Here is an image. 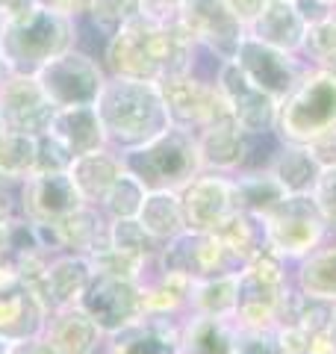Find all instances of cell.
Wrapping results in <instances>:
<instances>
[{
  "instance_id": "1",
  "label": "cell",
  "mask_w": 336,
  "mask_h": 354,
  "mask_svg": "<svg viewBox=\"0 0 336 354\" xmlns=\"http://www.w3.org/2000/svg\"><path fill=\"white\" fill-rule=\"evenodd\" d=\"M198 41L180 18L139 15L106 41V68L112 77L160 83L162 77L195 71Z\"/></svg>"
},
{
  "instance_id": "2",
  "label": "cell",
  "mask_w": 336,
  "mask_h": 354,
  "mask_svg": "<svg viewBox=\"0 0 336 354\" xmlns=\"http://www.w3.org/2000/svg\"><path fill=\"white\" fill-rule=\"evenodd\" d=\"M95 109L106 130L109 148H115L118 153L139 148L171 127L160 86L148 80L109 74L95 101Z\"/></svg>"
},
{
  "instance_id": "3",
  "label": "cell",
  "mask_w": 336,
  "mask_h": 354,
  "mask_svg": "<svg viewBox=\"0 0 336 354\" xmlns=\"http://www.w3.org/2000/svg\"><path fill=\"white\" fill-rule=\"evenodd\" d=\"M124 169L136 177L148 192H180L189 180L204 171L198 151V136L192 130L171 124L156 139L121 153Z\"/></svg>"
},
{
  "instance_id": "4",
  "label": "cell",
  "mask_w": 336,
  "mask_h": 354,
  "mask_svg": "<svg viewBox=\"0 0 336 354\" xmlns=\"http://www.w3.org/2000/svg\"><path fill=\"white\" fill-rule=\"evenodd\" d=\"M77 41L74 18L36 9L18 24H6L0 32V65L6 74H36L44 62L71 50Z\"/></svg>"
},
{
  "instance_id": "5",
  "label": "cell",
  "mask_w": 336,
  "mask_h": 354,
  "mask_svg": "<svg viewBox=\"0 0 336 354\" xmlns=\"http://www.w3.org/2000/svg\"><path fill=\"white\" fill-rule=\"evenodd\" d=\"M336 127V74L307 68L301 83L280 101L274 133L283 142L307 145Z\"/></svg>"
},
{
  "instance_id": "6",
  "label": "cell",
  "mask_w": 336,
  "mask_h": 354,
  "mask_svg": "<svg viewBox=\"0 0 336 354\" xmlns=\"http://www.w3.org/2000/svg\"><path fill=\"white\" fill-rule=\"evenodd\" d=\"M292 286L289 263L272 248H260L239 269L236 322L239 328H274L283 295Z\"/></svg>"
},
{
  "instance_id": "7",
  "label": "cell",
  "mask_w": 336,
  "mask_h": 354,
  "mask_svg": "<svg viewBox=\"0 0 336 354\" xmlns=\"http://www.w3.org/2000/svg\"><path fill=\"white\" fill-rule=\"evenodd\" d=\"M263 225H265V245L277 251L286 263H298L330 236L328 221H324L312 192L283 195L263 216Z\"/></svg>"
},
{
  "instance_id": "8",
  "label": "cell",
  "mask_w": 336,
  "mask_h": 354,
  "mask_svg": "<svg viewBox=\"0 0 336 354\" xmlns=\"http://www.w3.org/2000/svg\"><path fill=\"white\" fill-rule=\"evenodd\" d=\"M32 77L39 80L41 92L48 95V101L56 109L95 104L100 88L106 83L104 68L88 53L74 50V48L53 57L50 62H44Z\"/></svg>"
},
{
  "instance_id": "9",
  "label": "cell",
  "mask_w": 336,
  "mask_h": 354,
  "mask_svg": "<svg viewBox=\"0 0 336 354\" xmlns=\"http://www.w3.org/2000/svg\"><path fill=\"white\" fill-rule=\"evenodd\" d=\"M156 86H160V92H162L171 124L183 127V130L198 133V130L209 127L212 121H221L230 115V106L224 101L218 83L204 80V77H198L195 71L162 77Z\"/></svg>"
},
{
  "instance_id": "10",
  "label": "cell",
  "mask_w": 336,
  "mask_h": 354,
  "mask_svg": "<svg viewBox=\"0 0 336 354\" xmlns=\"http://www.w3.org/2000/svg\"><path fill=\"white\" fill-rule=\"evenodd\" d=\"M177 18L192 32L198 48L212 53L218 62L236 57L242 39L248 36V27L236 18L227 0H183L177 9Z\"/></svg>"
},
{
  "instance_id": "11",
  "label": "cell",
  "mask_w": 336,
  "mask_h": 354,
  "mask_svg": "<svg viewBox=\"0 0 336 354\" xmlns=\"http://www.w3.org/2000/svg\"><path fill=\"white\" fill-rule=\"evenodd\" d=\"M80 307L95 319L104 334H118L133 322L144 319V286L142 281L109 278V274H92Z\"/></svg>"
},
{
  "instance_id": "12",
  "label": "cell",
  "mask_w": 336,
  "mask_h": 354,
  "mask_svg": "<svg viewBox=\"0 0 336 354\" xmlns=\"http://www.w3.org/2000/svg\"><path fill=\"white\" fill-rule=\"evenodd\" d=\"M216 83L221 88L224 101L230 106V115L236 118V124L245 133H251V136H268V133H274L280 101L268 92H263L236 62L233 59L218 62Z\"/></svg>"
},
{
  "instance_id": "13",
  "label": "cell",
  "mask_w": 336,
  "mask_h": 354,
  "mask_svg": "<svg viewBox=\"0 0 336 354\" xmlns=\"http://www.w3.org/2000/svg\"><path fill=\"white\" fill-rule=\"evenodd\" d=\"M48 316L50 307L36 286L21 281L12 266L0 257V337L6 342L41 337Z\"/></svg>"
},
{
  "instance_id": "14",
  "label": "cell",
  "mask_w": 336,
  "mask_h": 354,
  "mask_svg": "<svg viewBox=\"0 0 336 354\" xmlns=\"http://www.w3.org/2000/svg\"><path fill=\"white\" fill-rule=\"evenodd\" d=\"M233 62H236L263 92L277 97V101H283L301 83V77L307 74V65L298 62V53H286L280 48H272V44H265L254 36L242 39Z\"/></svg>"
},
{
  "instance_id": "15",
  "label": "cell",
  "mask_w": 336,
  "mask_h": 354,
  "mask_svg": "<svg viewBox=\"0 0 336 354\" xmlns=\"http://www.w3.org/2000/svg\"><path fill=\"white\" fill-rule=\"evenodd\" d=\"M56 106L32 74H6L0 80V124L12 133L44 136Z\"/></svg>"
},
{
  "instance_id": "16",
  "label": "cell",
  "mask_w": 336,
  "mask_h": 354,
  "mask_svg": "<svg viewBox=\"0 0 336 354\" xmlns=\"http://www.w3.org/2000/svg\"><path fill=\"white\" fill-rule=\"evenodd\" d=\"M83 204V195L77 192L68 171H32L18 186L21 216L27 221H39V225H53Z\"/></svg>"
},
{
  "instance_id": "17",
  "label": "cell",
  "mask_w": 336,
  "mask_h": 354,
  "mask_svg": "<svg viewBox=\"0 0 336 354\" xmlns=\"http://www.w3.org/2000/svg\"><path fill=\"white\" fill-rule=\"evenodd\" d=\"M186 230L216 234L218 225L233 213V180L221 171H200L180 189Z\"/></svg>"
},
{
  "instance_id": "18",
  "label": "cell",
  "mask_w": 336,
  "mask_h": 354,
  "mask_svg": "<svg viewBox=\"0 0 336 354\" xmlns=\"http://www.w3.org/2000/svg\"><path fill=\"white\" fill-rule=\"evenodd\" d=\"M198 151L204 171H221V174H236L242 171L251 160V145L254 136L245 133L236 118L227 115L221 121H212L209 127L198 130Z\"/></svg>"
},
{
  "instance_id": "19",
  "label": "cell",
  "mask_w": 336,
  "mask_h": 354,
  "mask_svg": "<svg viewBox=\"0 0 336 354\" xmlns=\"http://www.w3.org/2000/svg\"><path fill=\"white\" fill-rule=\"evenodd\" d=\"M183 319L186 316H144L118 334H109L100 354H180Z\"/></svg>"
},
{
  "instance_id": "20",
  "label": "cell",
  "mask_w": 336,
  "mask_h": 354,
  "mask_svg": "<svg viewBox=\"0 0 336 354\" xmlns=\"http://www.w3.org/2000/svg\"><path fill=\"white\" fill-rule=\"evenodd\" d=\"M41 339L56 354H100L106 334L95 325V319L80 304H74V307L50 310Z\"/></svg>"
},
{
  "instance_id": "21",
  "label": "cell",
  "mask_w": 336,
  "mask_h": 354,
  "mask_svg": "<svg viewBox=\"0 0 336 354\" xmlns=\"http://www.w3.org/2000/svg\"><path fill=\"white\" fill-rule=\"evenodd\" d=\"M92 274H95V269H92V260H88L86 254L59 251L50 257L48 269H44V278L36 283V290L50 310L74 307V304H80Z\"/></svg>"
},
{
  "instance_id": "22",
  "label": "cell",
  "mask_w": 336,
  "mask_h": 354,
  "mask_svg": "<svg viewBox=\"0 0 336 354\" xmlns=\"http://www.w3.org/2000/svg\"><path fill=\"white\" fill-rule=\"evenodd\" d=\"M248 36L286 53H301L307 39V21L295 6V0H268L265 9L248 27Z\"/></svg>"
},
{
  "instance_id": "23",
  "label": "cell",
  "mask_w": 336,
  "mask_h": 354,
  "mask_svg": "<svg viewBox=\"0 0 336 354\" xmlns=\"http://www.w3.org/2000/svg\"><path fill=\"white\" fill-rule=\"evenodd\" d=\"M48 133L56 142H62V145L68 148L71 157H83V153L109 148L106 130H104V124H100V115H97L95 104L56 109Z\"/></svg>"
},
{
  "instance_id": "24",
  "label": "cell",
  "mask_w": 336,
  "mask_h": 354,
  "mask_svg": "<svg viewBox=\"0 0 336 354\" xmlns=\"http://www.w3.org/2000/svg\"><path fill=\"white\" fill-rule=\"evenodd\" d=\"M53 230L59 248L71 254H86L88 257V254L109 245V218L95 204H83L74 213L53 221Z\"/></svg>"
},
{
  "instance_id": "25",
  "label": "cell",
  "mask_w": 336,
  "mask_h": 354,
  "mask_svg": "<svg viewBox=\"0 0 336 354\" xmlns=\"http://www.w3.org/2000/svg\"><path fill=\"white\" fill-rule=\"evenodd\" d=\"M236 334V316L186 313L180 325V354H233Z\"/></svg>"
},
{
  "instance_id": "26",
  "label": "cell",
  "mask_w": 336,
  "mask_h": 354,
  "mask_svg": "<svg viewBox=\"0 0 336 354\" xmlns=\"http://www.w3.org/2000/svg\"><path fill=\"white\" fill-rule=\"evenodd\" d=\"M121 171H124V162H121V153L115 148L83 153V157H74L68 165V174L77 186V192L83 195L86 204H95V207H100V201L112 189V183L121 177Z\"/></svg>"
},
{
  "instance_id": "27",
  "label": "cell",
  "mask_w": 336,
  "mask_h": 354,
  "mask_svg": "<svg viewBox=\"0 0 336 354\" xmlns=\"http://www.w3.org/2000/svg\"><path fill=\"white\" fill-rule=\"evenodd\" d=\"M268 171L277 177V183L286 189V195H310L321 174V162L312 157V151L298 142H283L274 151Z\"/></svg>"
},
{
  "instance_id": "28",
  "label": "cell",
  "mask_w": 336,
  "mask_h": 354,
  "mask_svg": "<svg viewBox=\"0 0 336 354\" xmlns=\"http://www.w3.org/2000/svg\"><path fill=\"white\" fill-rule=\"evenodd\" d=\"M333 307L330 301L316 295H307L301 292L298 286H289V292L283 295V304H280V313H277V325H289V328H298L301 334H307L310 342H316L319 337H324V330L330 325V316H333Z\"/></svg>"
},
{
  "instance_id": "29",
  "label": "cell",
  "mask_w": 336,
  "mask_h": 354,
  "mask_svg": "<svg viewBox=\"0 0 336 354\" xmlns=\"http://www.w3.org/2000/svg\"><path fill=\"white\" fill-rule=\"evenodd\" d=\"M292 286L301 292L324 298V301L336 304V242L321 245L301 257L292 269Z\"/></svg>"
},
{
  "instance_id": "30",
  "label": "cell",
  "mask_w": 336,
  "mask_h": 354,
  "mask_svg": "<svg viewBox=\"0 0 336 354\" xmlns=\"http://www.w3.org/2000/svg\"><path fill=\"white\" fill-rule=\"evenodd\" d=\"M230 180H233V209H242V213L265 216L286 195V189L277 183V177L268 169L236 171L230 174Z\"/></svg>"
},
{
  "instance_id": "31",
  "label": "cell",
  "mask_w": 336,
  "mask_h": 354,
  "mask_svg": "<svg viewBox=\"0 0 336 354\" xmlns=\"http://www.w3.org/2000/svg\"><path fill=\"white\" fill-rule=\"evenodd\" d=\"M142 227L148 230L151 236H156L160 242H168L174 236H180L186 230V218H183V207H180V192H148L144 195V204L139 209Z\"/></svg>"
},
{
  "instance_id": "32",
  "label": "cell",
  "mask_w": 336,
  "mask_h": 354,
  "mask_svg": "<svg viewBox=\"0 0 336 354\" xmlns=\"http://www.w3.org/2000/svg\"><path fill=\"white\" fill-rule=\"evenodd\" d=\"M236 295H239V272L200 278L195 281L192 295H189V313L233 316L236 313Z\"/></svg>"
},
{
  "instance_id": "33",
  "label": "cell",
  "mask_w": 336,
  "mask_h": 354,
  "mask_svg": "<svg viewBox=\"0 0 336 354\" xmlns=\"http://www.w3.org/2000/svg\"><path fill=\"white\" fill-rule=\"evenodd\" d=\"M36 157H39V136L30 133H0V183L18 186L36 171Z\"/></svg>"
},
{
  "instance_id": "34",
  "label": "cell",
  "mask_w": 336,
  "mask_h": 354,
  "mask_svg": "<svg viewBox=\"0 0 336 354\" xmlns=\"http://www.w3.org/2000/svg\"><path fill=\"white\" fill-rule=\"evenodd\" d=\"M216 236L224 242V248H227L233 257H236L245 266L256 251L265 248V225H263V216L233 209V213L218 225Z\"/></svg>"
},
{
  "instance_id": "35",
  "label": "cell",
  "mask_w": 336,
  "mask_h": 354,
  "mask_svg": "<svg viewBox=\"0 0 336 354\" xmlns=\"http://www.w3.org/2000/svg\"><path fill=\"white\" fill-rule=\"evenodd\" d=\"M88 260H92L95 274H109V278H124V281H144L151 274L148 269H153V260L112 245L88 254Z\"/></svg>"
},
{
  "instance_id": "36",
  "label": "cell",
  "mask_w": 336,
  "mask_h": 354,
  "mask_svg": "<svg viewBox=\"0 0 336 354\" xmlns=\"http://www.w3.org/2000/svg\"><path fill=\"white\" fill-rule=\"evenodd\" d=\"M144 195H148V189L124 169L118 180L112 183L106 198L100 201V209H104L106 218H136L144 204Z\"/></svg>"
},
{
  "instance_id": "37",
  "label": "cell",
  "mask_w": 336,
  "mask_h": 354,
  "mask_svg": "<svg viewBox=\"0 0 336 354\" xmlns=\"http://www.w3.org/2000/svg\"><path fill=\"white\" fill-rule=\"evenodd\" d=\"M109 245L130 251V254H139V257L156 260L162 242L156 236H151L148 230L142 227L139 218H109Z\"/></svg>"
},
{
  "instance_id": "38",
  "label": "cell",
  "mask_w": 336,
  "mask_h": 354,
  "mask_svg": "<svg viewBox=\"0 0 336 354\" xmlns=\"http://www.w3.org/2000/svg\"><path fill=\"white\" fill-rule=\"evenodd\" d=\"M86 15L92 18V24L97 30L112 36V32H118L124 24H130L133 18L144 15V6H142V0H92Z\"/></svg>"
},
{
  "instance_id": "39",
  "label": "cell",
  "mask_w": 336,
  "mask_h": 354,
  "mask_svg": "<svg viewBox=\"0 0 336 354\" xmlns=\"http://www.w3.org/2000/svg\"><path fill=\"white\" fill-rule=\"evenodd\" d=\"M301 53H307V57L312 59V65H319L321 59H328L336 53V15H333V9H330L328 18H321V21H316V24L307 27L304 50Z\"/></svg>"
},
{
  "instance_id": "40",
  "label": "cell",
  "mask_w": 336,
  "mask_h": 354,
  "mask_svg": "<svg viewBox=\"0 0 336 354\" xmlns=\"http://www.w3.org/2000/svg\"><path fill=\"white\" fill-rule=\"evenodd\" d=\"M233 354H283L274 328H239Z\"/></svg>"
},
{
  "instance_id": "41",
  "label": "cell",
  "mask_w": 336,
  "mask_h": 354,
  "mask_svg": "<svg viewBox=\"0 0 336 354\" xmlns=\"http://www.w3.org/2000/svg\"><path fill=\"white\" fill-rule=\"evenodd\" d=\"M312 198H316L321 216L328 221V230L336 234V162L321 169L316 186H312Z\"/></svg>"
},
{
  "instance_id": "42",
  "label": "cell",
  "mask_w": 336,
  "mask_h": 354,
  "mask_svg": "<svg viewBox=\"0 0 336 354\" xmlns=\"http://www.w3.org/2000/svg\"><path fill=\"white\" fill-rule=\"evenodd\" d=\"M71 153L62 142H56L50 133L39 136V157H36V171H68Z\"/></svg>"
},
{
  "instance_id": "43",
  "label": "cell",
  "mask_w": 336,
  "mask_h": 354,
  "mask_svg": "<svg viewBox=\"0 0 336 354\" xmlns=\"http://www.w3.org/2000/svg\"><path fill=\"white\" fill-rule=\"evenodd\" d=\"M39 9L36 0H0V21L6 24H18V21L30 18Z\"/></svg>"
},
{
  "instance_id": "44",
  "label": "cell",
  "mask_w": 336,
  "mask_h": 354,
  "mask_svg": "<svg viewBox=\"0 0 336 354\" xmlns=\"http://www.w3.org/2000/svg\"><path fill=\"white\" fill-rule=\"evenodd\" d=\"M307 148L312 151V157L321 162V169L324 165H333L336 162V127L321 133V136H316L312 142H307Z\"/></svg>"
},
{
  "instance_id": "45",
  "label": "cell",
  "mask_w": 336,
  "mask_h": 354,
  "mask_svg": "<svg viewBox=\"0 0 336 354\" xmlns=\"http://www.w3.org/2000/svg\"><path fill=\"white\" fill-rule=\"evenodd\" d=\"M41 9H48V12H56V15H65V18H80L88 12V3L92 0H36Z\"/></svg>"
},
{
  "instance_id": "46",
  "label": "cell",
  "mask_w": 336,
  "mask_h": 354,
  "mask_svg": "<svg viewBox=\"0 0 336 354\" xmlns=\"http://www.w3.org/2000/svg\"><path fill=\"white\" fill-rule=\"evenodd\" d=\"M265 3L268 0H227V6L236 12V18L242 21L245 27H251L254 21H256V15L265 9Z\"/></svg>"
},
{
  "instance_id": "47",
  "label": "cell",
  "mask_w": 336,
  "mask_h": 354,
  "mask_svg": "<svg viewBox=\"0 0 336 354\" xmlns=\"http://www.w3.org/2000/svg\"><path fill=\"white\" fill-rule=\"evenodd\" d=\"M15 216H21V209H18V189H15V186L0 183V221H12Z\"/></svg>"
},
{
  "instance_id": "48",
  "label": "cell",
  "mask_w": 336,
  "mask_h": 354,
  "mask_svg": "<svg viewBox=\"0 0 336 354\" xmlns=\"http://www.w3.org/2000/svg\"><path fill=\"white\" fill-rule=\"evenodd\" d=\"M6 354H56L48 342L41 337H32V339H21V342H9Z\"/></svg>"
},
{
  "instance_id": "49",
  "label": "cell",
  "mask_w": 336,
  "mask_h": 354,
  "mask_svg": "<svg viewBox=\"0 0 336 354\" xmlns=\"http://www.w3.org/2000/svg\"><path fill=\"white\" fill-rule=\"evenodd\" d=\"M183 0H142L144 6V15H153V18H171L177 15Z\"/></svg>"
},
{
  "instance_id": "50",
  "label": "cell",
  "mask_w": 336,
  "mask_h": 354,
  "mask_svg": "<svg viewBox=\"0 0 336 354\" xmlns=\"http://www.w3.org/2000/svg\"><path fill=\"white\" fill-rule=\"evenodd\" d=\"M9 230H12V221H0V257H6L9 251Z\"/></svg>"
},
{
  "instance_id": "51",
  "label": "cell",
  "mask_w": 336,
  "mask_h": 354,
  "mask_svg": "<svg viewBox=\"0 0 336 354\" xmlns=\"http://www.w3.org/2000/svg\"><path fill=\"white\" fill-rule=\"evenodd\" d=\"M324 339H328V348H330V354H336V307H333L330 325H328V330H324Z\"/></svg>"
},
{
  "instance_id": "52",
  "label": "cell",
  "mask_w": 336,
  "mask_h": 354,
  "mask_svg": "<svg viewBox=\"0 0 336 354\" xmlns=\"http://www.w3.org/2000/svg\"><path fill=\"white\" fill-rule=\"evenodd\" d=\"M319 3H324V6H336V0H319Z\"/></svg>"
},
{
  "instance_id": "53",
  "label": "cell",
  "mask_w": 336,
  "mask_h": 354,
  "mask_svg": "<svg viewBox=\"0 0 336 354\" xmlns=\"http://www.w3.org/2000/svg\"><path fill=\"white\" fill-rule=\"evenodd\" d=\"M3 77H6V71H3V65H0V80H3Z\"/></svg>"
},
{
  "instance_id": "54",
  "label": "cell",
  "mask_w": 336,
  "mask_h": 354,
  "mask_svg": "<svg viewBox=\"0 0 336 354\" xmlns=\"http://www.w3.org/2000/svg\"><path fill=\"white\" fill-rule=\"evenodd\" d=\"M0 133H3V124H0Z\"/></svg>"
},
{
  "instance_id": "55",
  "label": "cell",
  "mask_w": 336,
  "mask_h": 354,
  "mask_svg": "<svg viewBox=\"0 0 336 354\" xmlns=\"http://www.w3.org/2000/svg\"><path fill=\"white\" fill-rule=\"evenodd\" d=\"M333 15H336V6H333Z\"/></svg>"
},
{
  "instance_id": "56",
  "label": "cell",
  "mask_w": 336,
  "mask_h": 354,
  "mask_svg": "<svg viewBox=\"0 0 336 354\" xmlns=\"http://www.w3.org/2000/svg\"><path fill=\"white\" fill-rule=\"evenodd\" d=\"M310 354H312V351H310Z\"/></svg>"
}]
</instances>
